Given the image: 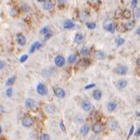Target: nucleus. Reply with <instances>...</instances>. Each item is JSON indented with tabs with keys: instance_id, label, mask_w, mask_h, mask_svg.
I'll list each match as a JSON object with an SVG mask.
<instances>
[{
	"instance_id": "nucleus-29",
	"label": "nucleus",
	"mask_w": 140,
	"mask_h": 140,
	"mask_svg": "<svg viewBox=\"0 0 140 140\" xmlns=\"http://www.w3.org/2000/svg\"><path fill=\"white\" fill-rule=\"evenodd\" d=\"M39 140H50V137L48 134H42L39 136Z\"/></svg>"
},
{
	"instance_id": "nucleus-22",
	"label": "nucleus",
	"mask_w": 140,
	"mask_h": 140,
	"mask_svg": "<svg viewBox=\"0 0 140 140\" xmlns=\"http://www.w3.org/2000/svg\"><path fill=\"white\" fill-rule=\"evenodd\" d=\"M78 66H88L89 65V61L87 59H82L78 62Z\"/></svg>"
},
{
	"instance_id": "nucleus-37",
	"label": "nucleus",
	"mask_w": 140,
	"mask_h": 140,
	"mask_svg": "<svg viewBox=\"0 0 140 140\" xmlns=\"http://www.w3.org/2000/svg\"><path fill=\"white\" fill-rule=\"evenodd\" d=\"M51 36H52V34L50 32L48 33V34H46L45 35H44V40H48V39H49Z\"/></svg>"
},
{
	"instance_id": "nucleus-5",
	"label": "nucleus",
	"mask_w": 140,
	"mask_h": 140,
	"mask_svg": "<svg viewBox=\"0 0 140 140\" xmlns=\"http://www.w3.org/2000/svg\"><path fill=\"white\" fill-rule=\"evenodd\" d=\"M54 93H55V95L59 98H64L66 97L65 90H64L63 89H62V88H59V87L55 88Z\"/></svg>"
},
{
	"instance_id": "nucleus-18",
	"label": "nucleus",
	"mask_w": 140,
	"mask_h": 140,
	"mask_svg": "<svg viewBox=\"0 0 140 140\" xmlns=\"http://www.w3.org/2000/svg\"><path fill=\"white\" fill-rule=\"evenodd\" d=\"M93 98L95 100H100L102 98V92L99 89H96L93 92Z\"/></svg>"
},
{
	"instance_id": "nucleus-25",
	"label": "nucleus",
	"mask_w": 140,
	"mask_h": 140,
	"mask_svg": "<svg viewBox=\"0 0 140 140\" xmlns=\"http://www.w3.org/2000/svg\"><path fill=\"white\" fill-rule=\"evenodd\" d=\"M134 27V23L133 21H129L124 25V28L126 30H131Z\"/></svg>"
},
{
	"instance_id": "nucleus-42",
	"label": "nucleus",
	"mask_w": 140,
	"mask_h": 140,
	"mask_svg": "<svg viewBox=\"0 0 140 140\" xmlns=\"http://www.w3.org/2000/svg\"><path fill=\"white\" fill-rule=\"evenodd\" d=\"M86 18H87V15L85 14V12L81 13V19H82V20H85Z\"/></svg>"
},
{
	"instance_id": "nucleus-45",
	"label": "nucleus",
	"mask_w": 140,
	"mask_h": 140,
	"mask_svg": "<svg viewBox=\"0 0 140 140\" xmlns=\"http://www.w3.org/2000/svg\"><path fill=\"white\" fill-rule=\"evenodd\" d=\"M137 34L140 35V29H138V30H137Z\"/></svg>"
},
{
	"instance_id": "nucleus-20",
	"label": "nucleus",
	"mask_w": 140,
	"mask_h": 140,
	"mask_svg": "<svg viewBox=\"0 0 140 140\" xmlns=\"http://www.w3.org/2000/svg\"><path fill=\"white\" fill-rule=\"evenodd\" d=\"M116 107H117L116 103H115V102H110V103H108L107 107V110L109 111H113L116 108Z\"/></svg>"
},
{
	"instance_id": "nucleus-16",
	"label": "nucleus",
	"mask_w": 140,
	"mask_h": 140,
	"mask_svg": "<svg viewBox=\"0 0 140 140\" xmlns=\"http://www.w3.org/2000/svg\"><path fill=\"white\" fill-rule=\"evenodd\" d=\"M108 127L111 130H115L118 128V123L115 120H111L108 122Z\"/></svg>"
},
{
	"instance_id": "nucleus-41",
	"label": "nucleus",
	"mask_w": 140,
	"mask_h": 140,
	"mask_svg": "<svg viewBox=\"0 0 140 140\" xmlns=\"http://www.w3.org/2000/svg\"><path fill=\"white\" fill-rule=\"evenodd\" d=\"M93 87H95V84H89V85L85 86V89H92Z\"/></svg>"
},
{
	"instance_id": "nucleus-44",
	"label": "nucleus",
	"mask_w": 140,
	"mask_h": 140,
	"mask_svg": "<svg viewBox=\"0 0 140 140\" xmlns=\"http://www.w3.org/2000/svg\"><path fill=\"white\" fill-rule=\"evenodd\" d=\"M137 65L140 67V58H139L137 59Z\"/></svg>"
},
{
	"instance_id": "nucleus-13",
	"label": "nucleus",
	"mask_w": 140,
	"mask_h": 140,
	"mask_svg": "<svg viewBox=\"0 0 140 140\" xmlns=\"http://www.w3.org/2000/svg\"><path fill=\"white\" fill-rule=\"evenodd\" d=\"M104 29L108 32L111 33H114L115 32V25L111 23V22H109V23L104 25Z\"/></svg>"
},
{
	"instance_id": "nucleus-15",
	"label": "nucleus",
	"mask_w": 140,
	"mask_h": 140,
	"mask_svg": "<svg viewBox=\"0 0 140 140\" xmlns=\"http://www.w3.org/2000/svg\"><path fill=\"white\" fill-rule=\"evenodd\" d=\"M81 106H82V108L84 109L85 111H89L91 109V103H90V102H89V101L82 102Z\"/></svg>"
},
{
	"instance_id": "nucleus-26",
	"label": "nucleus",
	"mask_w": 140,
	"mask_h": 140,
	"mask_svg": "<svg viewBox=\"0 0 140 140\" xmlns=\"http://www.w3.org/2000/svg\"><path fill=\"white\" fill-rule=\"evenodd\" d=\"M80 54L82 55V56L85 57V56H88V55L89 54V49L88 48H82L80 50Z\"/></svg>"
},
{
	"instance_id": "nucleus-47",
	"label": "nucleus",
	"mask_w": 140,
	"mask_h": 140,
	"mask_svg": "<svg viewBox=\"0 0 140 140\" xmlns=\"http://www.w3.org/2000/svg\"><path fill=\"white\" fill-rule=\"evenodd\" d=\"M139 13H140V8H139Z\"/></svg>"
},
{
	"instance_id": "nucleus-32",
	"label": "nucleus",
	"mask_w": 140,
	"mask_h": 140,
	"mask_svg": "<svg viewBox=\"0 0 140 140\" xmlns=\"http://www.w3.org/2000/svg\"><path fill=\"white\" fill-rule=\"evenodd\" d=\"M116 43H117V45L120 46V45H122V44H123L124 43V39H122V38H119V39L116 40Z\"/></svg>"
},
{
	"instance_id": "nucleus-3",
	"label": "nucleus",
	"mask_w": 140,
	"mask_h": 140,
	"mask_svg": "<svg viewBox=\"0 0 140 140\" xmlns=\"http://www.w3.org/2000/svg\"><path fill=\"white\" fill-rule=\"evenodd\" d=\"M115 71L117 75H124L128 72V67L126 66H119L115 69Z\"/></svg>"
},
{
	"instance_id": "nucleus-1",
	"label": "nucleus",
	"mask_w": 140,
	"mask_h": 140,
	"mask_svg": "<svg viewBox=\"0 0 140 140\" xmlns=\"http://www.w3.org/2000/svg\"><path fill=\"white\" fill-rule=\"evenodd\" d=\"M37 93L41 96H44L48 93V88H47L45 84L39 83L37 85Z\"/></svg>"
},
{
	"instance_id": "nucleus-12",
	"label": "nucleus",
	"mask_w": 140,
	"mask_h": 140,
	"mask_svg": "<svg viewBox=\"0 0 140 140\" xmlns=\"http://www.w3.org/2000/svg\"><path fill=\"white\" fill-rule=\"evenodd\" d=\"M127 84H128V83L125 79H120V80H119L118 82L116 83V86L119 89H124V88L127 86Z\"/></svg>"
},
{
	"instance_id": "nucleus-9",
	"label": "nucleus",
	"mask_w": 140,
	"mask_h": 140,
	"mask_svg": "<svg viewBox=\"0 0 140 140\" xmlns=\"http://www.w3.org/2000/svg\"><path fill=\"white\" fill-rule=\"evenodd\" d=\"M17 43H18L21 46H24L25 44V43H26V39H25V37L23 35V34H17Z\"/></svg>"
},
{
	"instance_id": "nucleus-39",
	"label": "nucleus",
	"mask_w": 140,
	"mask_h": 140,
	"mask_svg": "<svg viewBox=\"0 0 140 140\" xmlns=\"http://www.w3.org/2000/svg\"><path fill=\"white\" fill-rule=\"evenodd\" d=\"M137 4H138L137 0H134V1H132V3H131V7H132V8H135Z\"/></svg>"
},
{
	"instance_id": "nucleus-10",
	"label": "nucleus",
	"mask_w": 140,
	"mask_h": 140,
	"mask_svg": "<svg viewBox=\"0 0 140 140\" xmlns=\"http://www.w3.org/2000/svg\"><path fill=\"white\" fill-rule=\"evenodd\" d=\"M25 107L28 109H32L34 107V105H35V102H34V100L33 98H27L25 100Z\"/></svg>"
},
{
	"instance_id": "nucleus-30",
	"label": "nucleus",
	"mask_w": 140,
	"mask_h": 140,
	"mask_svg": "<svg viewBox=\"0 0 140 140\" xmlns=\"http://www.w3.org/2000/svg\"><path fill=\"white\" fill-rule=\"evenodd\" d=\"M21 8V10L24 12H27L28 11H30V7H29L27 4H22Z\"/></svg>"
},
{
	"instance_id": "nucleus-19",
	"label": "nucleus",
	"mask_w": 140,
	"mask_h": 140,
	"mask_svg": "<svg viewBox=\"0 0 140 140\" xmlns=\"http://www.w3.org/2000/svg\"><path fill=\"white\" fill-rule=\"evenodd\" d=\"M84 41V36L79 33H77L75 35V42L76 44H82Z\"/></svg>"
},
{
	"instance_id": "nucleus-31",
	"label": "nucleus",
	"mask_w": 140,
	"mask_h": 140,
	"mask_svg": "<svg viewBox=\"0 0 140 140\" xmlns=\"http://www.w3.org/2000/svg\"><path fill=\"white\" fill-rule=\"evenodd\" d=\"M48 33H49V27L48 26L44 27V28L40 30V34H44V35H45L46 34H48Z\"/></svg>"
},
{
	"instance_id": "nucleus-17",
	"label": "nucleus",
	"mask_w": 140,
	"mask_h": 140,
	"mask_svg": "<svg viewBox=\"0 0 140 140\" xmlns=\"http://www.w3.org/2000/svg\"><path fill=\"white\" fill-rule=\"evenodd\" d=\"M41 47V44L39 42H34V44L31 45L30 48V53H33L36 49H39V48Z\"/></svg>"
},
{
	"instance_id": "nucleus-11",
	"label": "nucleus",
	"mask_w": 140,
	"mask_h": 140,
	"mask_svg": "<svg viewBox=\"0 0 140 140\" xmlns=\"http://www.w3.org/2000/svg\"><path fill=\"white\" fill-rule=\"evenodd\" d=\"M43 8H44L47 11H50L53 9V3L51 1H44V4H43Z\"/></svg>"
},
{
	"instance_id": "nucleus-34",
	"label": "nucleus",
	"mask_w": 140,
	"mask_h": 140,
	"mask_svg": "<svg viewBox=\"0 0 140 140\" xmlns=\"http://www.w3.org/2000/svg\"><path fill=\"white\" fill-rule=\"evenodd\" d=\"M7 96L8 97V98H10V97H12V89L10 88V89H8V90H7Z\"/></svg>"
},
{
	"instance_id": "nucleus-23",
	"label": "nucleus",
	"mask_w": 140,
	"mask_h": 140,
	"mask_svg": "<svg viewBox=\"0 0 140 140\" xmlns=\"http://www.w3.org/2000/svg\"><path fill=\"white\" fill-rule=\"evenodd\" d=\"M122 16H123V17L124 19H130L131 16H132V13H131V12L129 11V9H125L123 11V12H122Z\"/></svg>"
},
{
	"instance_id": "nucleus-21",
	"label": "nucleus",
	"mask_w": 140,
	"mask_h": 140,
	"mask_svg": "<svg viewBox=\"0 0 140 140\" xmlns=\"http://www.w3.org/2000/svg\"><path fill=\"white\" fill-rule=\"evenodd\" d=\"M45 111L47 112H48V113L53 114L55 111V107L53 104H48L45 106Z\"/></svg>"
},
{
	"instance_id": "nucleus-46",
	"label": "nucleus",
	"mask_w": 140,
	"mask_h": 140,
	"mask_svg": "<svg viewBox=\"0 0 140 140\" xmlns=\"http://www.w3.org/2000/svg\"><path fill=\"white\" fill-rule=\"evenodd\" d=\"M2 133V129H1V127H0V134Z\"/></svg>"
},
{
	"instance_id": "nucleus-2",
	"label": "nucleus",
	"mask_w": 140,
	"mask_h": 140,
	"mask_svg": "<svg viewBox=\"0 0 140 140\" xmlns=\"http://www.w3.org/2000/svg\"><path fill=\"white\" fill-rule=\"evenodd\" d=\"M34 124V119L30 116H25L22 119V124L25 127H30Z\"/></svg>"
},
{
	"instance_id": "nucleus-8",
	"label": "nucleus",
	"mask_w": 140,
	"mask_h": 140,
	"mask_svg": "<svg viewBox=\"0 0 140 140\" xmlns=\"http://www.w3.org/2000/svg\"><path fill=\"white\" fill-rule=\"evenodd\" d=\"M89 129H90V127H89V124H83L82 127L80 128V130H79V133H80L81 135L84 136V135H86V134H87L88 133H89Z\"/></svg>"
},
{
	"instance_id": "nucleus-24",
	"label": "nucleus",
	"mask_w": 140,
	"mask_h": 140,
	"mask_svg": "<svg viewBox=\"0 0 140 140\" xmlns=\"http://www.w3.org/2000/svg\"><path fill=\"white\" fill-rule=\"evenodd\" d=\"M77 58H78V57H77V55H75V54H71L70 57L68 58V62L70 64H74V63H75L77 61Z\"/></svg>"
},
{
	"instance_id": "nucleus-38",
	"label": "nucleus",
	"mask_w": 140,
	"mask_h": 140,
	"mask_svg": "<svg viewBox=\"0 0 140 140\" xmlns=\"http://www.w3.org/2000/svg\"><path fill=\"white\" fill-rule=\"evenodd\" d=\"M60 127H61V129H62V131H66V128H65V126H64L63 121H62V120L60 121Z\"/></svg>"
},
{
	"instance_id": "nucleus-35",
	"label": "nucleus",
	"mask_w": 140,
	"mask_h": 140,
	"mask_svg": "<svg viewBox=\"0 0 140 140\" xmlns=\"http://www.w3.org/2000/svg\"><path fill=\"white\" fill-rule=\"evenodd\" d=\"M134 126H131L130 130H129V135H128V139H129V138L130 137L131 135H132V134L134 133Z\"/></svg>"
},
{
	"instance_id": "nucleus-7",
	"label": "nucleus",
	"mask_w": 140,
	"mask_h": 140,
	"mask_svg": "<svg viewBox=\"0 0 140 140\" xmlns=\"http://www.w3.org/2000/svg\"><path fill=\"white\" fill-rule=\"evenodd\" d=\"M63 27L66 30H70L75 27V23L70 20H66L63 22Z\"/></svg>"
},
{
	"instance_id": "nucleus-33",
	"label": "nucleus",
	"mask_w": 140,
	"mask_h": 140,
	"mask_svg": "<svg viewBox=\"0 0 140 140\" xmlns=\"http://www.w3.org/2000/svg\"><path fill=\"white\" fill-rule=\"evenodd\" d=\"M27 58H28V55H26V54L22 55V56L21 57V58H20V62H25V61L27 60Z\"/></svg>"
},
{
	"instance_id": "nucleus-4",
	"label": "nucleus",
	"mask_w": 140,
	"mask_h": 140,
	"mask_svg": "<svg viewBox=\"0 0 140 140\" xmlns=\"http://www.w3.org/2000/svg\"><path fill=\"white\" fill-rule=\"evenodd\" d=\"M103 129V124L101 123H99V122H96V123L93 124L92 126V130L95 133V134H98V133L102 132Z\"/></svg>"
},
{
	"instance_id": "nucleus-43",
	"label": "nucleus",
	"mask_w": 140,
	"mask_h": 140,
	"mask_svg": "<svg viewBox=\"0 0 140 140\" xmlns=\"http://www.w3.org/2000/svg\"><path fill=\"white\" fill-rule=\"evenodd\" d=\"M135 135H136V136H140V128H139V129H138L137 132L135 133Z\"/></svg>"
},
{
	"instance_id": "nucleus-27",
	"label": "nucleus",
	"mask_w": 140,
	"mask_h": 140,
	"mask_svg": "<svg viewBox=\"0 0 140 140\" xmlns=\"http://www.w3.org/2000/svg\"><path fill=\"white\" fill-rule=\"evenodd\" d=\"M15 80H16V77H15V76H12V77H10L9 79H8V80H7V82H6V85H8V86H11V85H12V84H14Z\"/></svg>"
},
{
	"instance_id": "nucleus-14",
	"label": "nucleus",
	"mask_w": 140,
	"mask_h": 140,
	"mask_svg": "<svg viewBox=\"0 0 140 140\" xmlns=\"http://www.w3.org/2000/svg\"><path fill=\"white\" fill-rule=\"evenodd\" d=\"M94 58L97 60H103L105 59V53L102 51H96L94 53Z\"/></svg>"
},
{
	"instance_id": "nucleus-28",
	"label": "nucleus",
	"mask_w": 140,
	"mask_h": 140,
	"mask_svg": "<svg viewBox=\"0 0 140 140\" xmlns=\"http://www.w3.org/2000/svg\"><path fill=\"white\" fill-rule=\"evenodd\" d=\"M96 25H97L95 22H87L86 23V26L89 29H90V30H93V29L96 28Z\"/></svg>"
},
{
	"instance_id": "nucleus-40",
	"label": "nucleus",
	"mask_w": 140,
	"mask_h": 140,
	"mask_svg": "<svg viewBox=\"0 0 140 140\" xmlns=\"http://www.w3.org/2000/svg\"><path fill=\"white\" fill-rule=\"evenodd\" d=\"M6 66V63L3 61H0V69H3Z\"/></svg>"
},
{
	"instance_id": "nucleus-6",
	"label": "nucleus",
	"mask_w": 140,
	"mask_h": 140,
	"mask_svg": "<svg viewBox=\"0 0 140 140\" xmlns=\"http://www.w3.org/2000/svg\"><path fill=\"white\" fill-rule=\"evenodd\" d=\"M54 62H55V64H56L58 66L62 67V66H63L64 64H65V58L62 56L58 55V56H57L56 58H55Z\"/></svg>"
},
{
	"instance_id": "nucleus-36",
	"label": "nucleus",
	"mask_w": 140,
	"mask_h": 140,
	"mask_svg": "<svg viewBox=\"0 0 140 140\" xmlns=\"http://www.w3.org/2000/svg\"><path fill=\"white\" fill-rule=\"evenodd\" d=\"M134 16H135L136 17H139L140 16V13H139V8H137V9L134 10Z\"/></svg>"
}]
</instances>
